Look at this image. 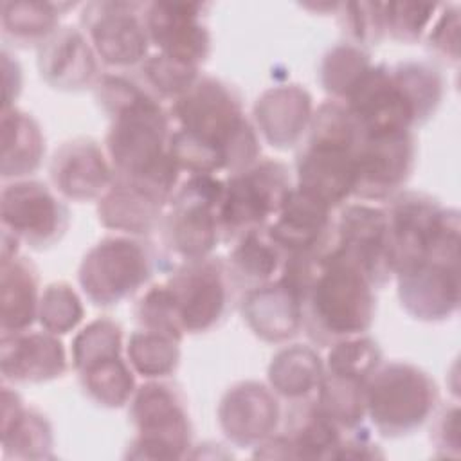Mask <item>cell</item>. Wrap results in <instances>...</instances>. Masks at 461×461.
<instances>
[{
  "instance_id": "obj_42",
  "label": "cell",
  "mask_w": 461,
  "mask_h": 461,
  "mask_svg": "<svg viewBox=\"0 0 461 461\" xmlns=\"http://www.w3.org/2000/svg\"><path fill=\"white\" fill-rule=\"evenodd\" d=\"M85 315L79 295L67 283H50L40 297L38 321L45 331L63 335L74 330Z\"/></svg>"
},
{
  "instance_id": "obj_32",
  "label": "cell",
  "mask_w": 461,
  "mask_h": 461,
  "mask_svg": "<svg viewBox=\"0 0 461 461\" xmlns=\"http://www.w3.org/2000/svg\"><path fill=\"white\" fill-rule=\"evenodd\" d=\"M324 375V364L315 349L294 344L272 357L268 382L274 393L295 402L317 393Z\"/></svg>"
},
{
  "instance_id": "obj_33",
  "label": "cell",
  "mask_w": 461,
  "mask_h": 461,
  "mask_svg": "<svg viewBox=\"0 0 461 461\" xmlns=\"http://www.w3.org/2000/svg\"><path fill=\"white\" fill-rule=\"evenodd\" d=\"M67 7L70 4L5 0L0 5L4 38L20 47H40L59 29V16Z\"/></svg>"
},
{
  "instance_id": "obj_21",
  "label": "cell",
  "mask_w": 461,
  "mask_h": 461,
  "mask_svg": "<svg viewBox=\"0 0 461 461\" xmlns=\"http://www.w3.org/2000/svg\"><path fill=\"white\" fill-rule=\"evenodd\" d=\"M49 171L54 189L76 202L99 200L113 182L108 155L90 137L63 142L56 149Z\"/></svg>"
},
{
  "instance_id": "obj_9",
  "label": "cell",
  "mask_w": 461,
  "mask_h": 461,
  "mask_svg": "<svg viewBox=\"0 0 461 461\" xmlns=\"http://www.w3.org/2000/svg\"><path fill=\"white\" fill-rule=\"evenodd\" d=\"M294 189L288 167L274 158H259L250 167L229 175L220 203L223 240L267 227Z\"/></svg>"
},
{
  "instance_id": "obj_26",
  "label": "cell",
  "mask_w": 461,
  "mask_h": 461,
  "mask_svg": "<svg viewBox=\"0 0 461 461\" xmlns=\"http://www.w3.org/2000/svg\"><path fill=\"white\" fill-rule=\"evenodd\" d=\"M166 205L164 200L144 187L113 178L108 191L97 202V216L108 229L142 236L160 227Z\"/></svg>"
},
{
  "instance_id": "obj_43",
  "label": "cell",
  "mask_w": 461,
  "mask_h": 461,
  "mask_svg": "<svg viewBox=\"0 0 461 461\" xmlns=\"http://www.w3.org/2000/svg\"><path fill=\"white\" fill-rule=\"evenodd\" d=\"M337 14L348 41L366 49L378 45L385 36L384 2H346L339 4Z\"/></svg>"
},
{
  "instance_id": "obj_47",
  "label": "cell",
  "mask_w": 461,
  "mask_h": 461,
  "mask_svg": "<svg viewBox=\"0 0 461 461\" xmlns=\"http://www.w3.org/2000/svg\"><path fill=\"white\" fill-rule=\"evenodd\" d=\"M430 439L434 443V448L438 450V456L459 457L461 447H459V409H457V405L445 409L438 416Z\"/></svg>"
},
{
  "instance_id": "obj_4",
  "label": "cell",
  "mask_w": 461,
  "mask_h": 461,
  "mask_svg": "<svg viewBox=\"0 0 461 461\" xmlns=\"http://www.w3.org/2000/svg\"><path fill=\"white\" fill-rule=\"evenodd\" d=\"M360 130L348 108L328 99L312 113L308 139L297 155L295 187L319 198L331 209L353 196L355 149Z\"/></svg>"
},
{
  "instance_id": "obj_24",
  "label": "cell",
  "mask_w": 461,
  "mask_h": 461,
  "mask_svg": "<svg viewBox=\"0 0 461 461\" xmlns=\"http://www.w3.org/2000/svg\"><path fill=\"white\" fill-rule=\"evenodd\" d=\"M313 113L312 95L301 85H277L254 104V121L265 140L279 149L299 144Z\"/></svg>"
},
{
  "instance_id": "obj_8",
  "label": "cell",
  "mask_w": 461,
  "mask_h": 461,
  "mask_svg": "<svg viewBox=\"0 0 461 461\" xmlns=\"http://www.w3.org/2000/svg\"><path fill=\"white\" fill-rule=\"evenodd\" d=\"M225 180L216 175H187L178 182L160 227L167 249L184 261L211 256L221 240L220 203Z\"/></svg>"
},
{
  "instance_id": "obj_19",
  "label": "cell",
  "mask_w": 461,
  "mask_h": 461,
  "mask_svg": "<svg viewBox=\"0 0 461 461\" xmlns=\"http://www.w3.org/2000/svg\"><path fill=\"white\" fill-rule=\"evenodd\" d=\"M331 212L330 205L294 185L267 232L285 254L326 250L335 243Z\"/></svg>"
},
{
  "instance_id": "obj_20",
  "label": "cell",
  "mask_w": 461,
  "mask_h": 461,
  "mask_svg": "<svg viewBox=\"0 0 461 461\" xmlns=\"http://www.w3.org/2000/svg\"><path fill=\"white\" fill-rule=\"evenodd\" d=\"M281 409L274 393L259 382L232 385L218 405V421L238 447H258L270 438L279 423Z\"/></svg>"
},
{
  "instance_id": "obj_34",
  "label": "cell",
  "mask_w": 461,
  "mask_h": 461,
  "mask_svg": "<svg viewBox=\"0 0 461 461\" xmlns=\"http://www.w3.org/2000/svg\"><path fill=\"white\" fill-rule=\"evenodd\" d=\"M366 384L367 380L324 371L315 402L342 430H355L366 418Z\"/></svg>"
},
{
  "instance_id": "obj_3",
  "label": "cell",
  "mask_w": 461,
  "mask_h": 461,
  "mask_svg": "<svg viewBox=\"0 0 461 461\" xmlns=\"http://www.w3.org/2000/svg\"><path fill=\"white\" fill-rule=\"evenodd\" d=\"M375 288L333 243L303 297V326L308 337L321 346H331L364 335L375 319Z\"/></svg>"
},
{
  "instance_id": "obj_22",
  "label": "cell",
  "mask_w": 461,
  "mask_h": 461,
  "mask_svg": "<svg viewBox=\"0 0 461 461\" xmlns=\"http://www.w3.org/2000/svg\"><path fill=\"white\" fill-rule=\"evenodd\" d=\"M0 369L5 382L40 384L67 371V353L50 331L7 333L0 339Z\"/></svg>"
},
{
  "instance_id": "obj_1",
  "label": "cell",
  "mask_w": 461,
  "mask_h": 461,
  "mask_svg": "<svg viewBox=\"0 0 461 461\" xmlns=\"http://www.w3.org/2000/svg\"><path fill=\"white\" fill-rule=\"evenodd\" d=\"M94 92L112 119L104 146L113 178L169 203L180 178L169 153L171 115L148 88L122 74H101Z\"/></svg>"
},
{
  "instance_id": "obj_10",
  "label": "cell",
  "mask_w": 461,
  "mask_h": 461,
  "mask_svg": "<svg viewBox=\"0 0 461 461\" xmlns=\"http://www.w3.org/2000/svg\"><path fill=\"white\" fill-rule=\"evenodd\" d=\"M153 274L148 247L131 236H108L81 259L77 279L95 306H115L133 295Z\"/></svg>"
},
{
  "instance_id": "obj_46",
  "label": "cell",
  "mask_w": 461,
  "mask_h": 461,
  "mask_svg": "<svg viewBox=\"0 0 461 461\" xmlns=\"http://www.w3.org/2000/svg\"><path fill=\"white\" fill-rule=\"evenodd\" d=\"M443 13L432 25L427 45L429 49L450 63L459 59V9L456 5H443Z\"/></svg>"
},
{
  "instance_id": "obj_25",
  "label": "cell",
  "mask_w": 461,
  "mask_h": 461,
  "mask_svg": "<svg viewBox=\"0 0 461 461\" xmlns=\"http://www.w3.org/2000/svg\"><path fill=\"white\" fill-rule=\"evenodd\" d=\"M241 313L252 333L267 342H283L303 326V304L283 283L272 281L245 292Z\"/></svg>"
},
{
  "instance_id": "obj_15",
  "label": "cell",
  "mask_w": 461,
  "mask_h": 461,
  "mask_svg": "<svg viewBox=\"0 0 461 461\" xmlns=\"http://www.w3.org/2000/svg\"><path fill=\"white\" fill-rule=\"evenodd\" d=\"M414 162L412 131L362 137L355 149L353 196L369 202L393 198L409 180Z\"/></svg>"
},
{
  "instance_id": "obj_40",
  "label": "cell",
  "mask_w": 461,
  "mask_h": 461,
  "mask_svg": "<svg viewBox=\"0 0 461 461\" xmlns=\"http://www.w3.org/2000/svg\"><path fill=\"white\" fill-rule=\"evenodd\" d=\"M380 364L382 349L371 337L364 333L331 344L324 371L369 380Z\"/></svg>"
},
{
  "instance_id": "obj_18",
  "label": "cell",
  "mask_w": 461,
  "mask_h": 461,
  "mask_svg": "<svg viewBox=\"0 0 461 461\" xmlns=\"http://www.w3.org/2000/svg\"><path fill=\"white\" fill-rule=\"evenodd\" d=\"M394 276L400 303L414 319L436 322L456 313L459 306L457 263L423 259Z\"/></svg>"
},
{
  "instance_id": "obj_7",
  "label": "cell",
  "mask_w": 461,
  "mask_h": 461,
  "mask_svg": "<svg viewBox=\"0 0 461 461\" xmlns=\"http://www.w3.org/2000/svg\"><path fill=\"white\" fill-rule=\"evenodd\" d=\"M130 420L137 430L126 457L180 459L189 456L193 429L185 402L176 387L151 380L130 400Z\"/></svg>"
},
{
  "instance_id": "obj_35",
  "label": "cell",
  "mask_w": 461,
  "mask_h": 461,
  "mask_svg": "<svg viewBox=\"0 0 461 461\" xmlns=\"http://www.w3.org/2000/svg\"><path fill=\"white\" fill-rule=\"evenodd\" d=\"M77 375L88 398L103 407H122L135 393L133 373L122 355L94 362L79 369Z\"/></svg>"
},
{
  "instance_id": "obj_12",
  "label": "cell",
  "mask_w": 461,
  "mask_h": 461,
  "mask_svg": "<svg viewBox=\"0 0 461 461\" xmlns=\"http://www.w3.org/2000/svg\"><path fill=\"white\" fill-rule=\"evenodd\" d=\"M362 137L411 131L421 124L393 67L371 65L342 101Z\"/></svg>"
},
{
  "instance_id": "obj_29",
  "label": "cell",
  "mask_w": 461,
  "mask_h": 461,
  "mask_svg": "<svg viewBox=\"0 0 461 461\" xmlns=\"http://www.w3.org/2000/svg\"><path fill=\"white\" fill-rule=\"evenodd\" d=\"M285 436L295 459H335L344 439L342 429L310 398L292 402L286 412Z\"/></svg>"
},
{
  "instance_id": "obj_11",
  "label": "cell",
  "mask_w": 461,
  "mask_h": 461,
  "mask_svg": "<svg viewBox=\"0 0 461 461\" xmlns=\"http://www.w3.org/2000/svg\"><path fill=\"white\" fill-rule=\"evenodd\" d=\"M185 333H205L227 313L230 288L227 263L220 258L187 259L164 283Z\"/></svg>"
},
{
  "instance_id": "obj_30",
  "label": "cell",
  "mask_w": 461,
  "mask_h": 461,
  "mask_svg": "<svg viewBox=\"0 0 461 461\" xmlns=\"http://www.w3.org/2000/svg\"><path fill=\"white\" fill-rule=\"evenodd\" d=\"M285 250L276 245V241L268 236L267 227L254 229L240 238H236V245L229 254L227 268L234 286L250 290L272 281H277L283 263Z\"/></svg>"
},
{
  "instance_id": "obj_41",
  "label": "cell",
  "mask_w": 461,
  "mask_h": 461,
  "mask_svg": "<svg viewBox=\"0 0 461 461\" xmlns=\"http://www.w3.org/2000/svg\"><path fill=\"white\" fill-rule=\"evenodd\" d=\"M140 74L148 90L153 95H160L164 99H178L184 92H187L193 83L200 77L198 67L182 63L166 54L148 56L140 63Z\"/></svg>"
},
{
  "instance_id": "obj_48",
  "label": "cell",
  "mask_w": 461,
  "mask_h": 461,
  "mask_svg": "<svg viewBox=\"0 0 461 461\" xmlns=\"http://www.w3.org/2000/svg\"><path fill=\"white\" fill-rule=\"evenodd\" d=\"M378 459L384 457V452L378 450V445L371 443L366 436H353L342 439V445L337 450L335 459Z\"/></svg>"
},
{
  "instance_id": "obj_27",
  "label": "cell",
  "mask_w": 461,
  "mask_h": 461,
  "mask_svg": "<svg viewBox=\"0 0 461 461\" xmlns=\"http://www.w3.org/2000/svg\"><path fill=\"white\" fill-rule=\"evenodd\" d=\"M38 272L27 259L14 254H2L0 267V330L2 335L20 333L32 326L40 308Z\"/></svg>"
},
{
  "instance_id": "obj_16",
  "label": "cell",
  "mask_w": 461,
  "mask_h": 461,
  "mask_svg": "<svg viewBox=\"0 0 461 461\" xmlns=\"http://www.w3.org/2000/svg\"><path fill=\"white\" fill-rule=\"evenodd\" d=\"M335 247L349 258L375 286L393 276L389 227L384 207L348 203L335 220Z\"/></svg>"
},
{
  "instance_id": "obj_13",
  "label": "cell",
  "mask_w": 461,
  "mask_h": 461,
  "mask_svg": "<svg viewBox=\"0 0 461 461\" xmlns=\"http://www.w3.org/2000/svg\"><path fill=\"white\" fill-rule=\"evenodd\" d=\"M2 229L32 249L58 243L68 229L67 205L38 180H13L0 198Z\"/></svg>"
},
{
  "instance_id": "obj_31",
  "label": "cell",
  "mask_w": 461,
  "mask_h": 461,
  "mask_svg": "<svg viewBox=\"0 0 461 461\" xmlns=\"http://www.w3.org/2000/svg\"><path fill=\"white\" fill-rule=\"evenodd\" d=\"M45 137L31 113L16 106L2 108V178L22 180L43 160Z\"/></svg>"
},
{
  "instance_id": "obj_38",
  "label": "cell",
  "mask_w": 461,
  "mask_h": 461,
  "mask_svg": "<svg viewBox=\"0 0 461 461\" xmlns=\"http://www.w3.org/2000/svg\"><path fill=\"white\" fill-rule=\"evenodd\" d=\"M407 97L418 112L420 122L429 121L443 97V77L436 67L423 61H402L393 65Z\"/></svg>"
},
{
  "instance_id": "obj_14",
  "label": "cell",
  "mask_w": 461,
  "mask_h": 461,
  "mask_svg": "<svg viewBox=\"0 0 461 461\" xmlns=\"http://www.w3.org/2000/svg\"><path fill=\"white\" fill-rule=\"evenodd\" d=\"M81 23L103 63L115 68H128L140 65L148 58L149 36L142 4L92 2L85 5Z\"/></svg>"
},
{
  "instance_id": "obj_5",
  "label": "cell",
  "mask_w": 461,
  "mask_h": 461,
  "mask_svg": "<svg viewBox=\"0 0 461 461\" xmlns=\"http://www.w3.org/2000/svg\"><path fill=\"white\" fill-rule=\"evenodd\" d=\"M385 209L393 274L423 259L441 258L459 243V212L425 193L400 191Z\"/></svg>"
},
{
  "instance_id": "obj_37",
  "label": "cell",
  "mask_w": 461,
  "mask_h": 461,
  "mask_svg": "<svg viewBox=\"0 0 461 461\" xmlns=\"http://www.w3.org/2000/svg\"><path fill=\"white\" fill-rule=\"evenodd\" d=\"M371 65L366 49L351 41L337 43L322 56L319 68L321 85L335 101L342 103Z\"/></svg>"
},
{
  "instance_id": "obj_39",
  "label": "cell",
  "mask_w": 461,
  "mask_h": 461,
  "mask_svg": "<svg viewBox=\"0 0 461 461\" xmlns=\"http://www.w3.org/2000/svg\"><path fill=\"white\" fill-rule=\"evenodd\" d=\"M70 353L76 371L94 362L119 357L122 355V328L108 317L95 319L74 337Z\"/></svg>"
},
{
  "instance_id": "obj_23",
  "label": "cell",
  "mask_w": 461,
  "mask_h": 461,
  "mask_svg": "<svg viewBox=\"0 0 461 461\" xmlns=\"http://www.w3.org/2000/svg\"><path fill=\"white\" fill-rule=\"evenodd\" d=\"M38 70L47 85L68 92L95 85L101 77L86 34L70 25L59 27L38 47Z\"/></svg>"
},
{
  "instance_id": "obj_6",
  "label": "cell",
  "mask_w": 461,
  "mask_h": 461,
  "mask_svg": "<svg viewBox=\"0 0 461 461\" xmlns=\"http://www.w3.org/2000/svg\"><path fill=\"white\" fill-rule=\"evenodd\" d=\"M439 400L436 382L409 362L380 364L366 384V416L387 438L420 429Z\"/></svg>"
},
{
  "instance_id": "obj_36",
  "label": "cell",
  "mask_w": 461,
  "mask_h": 461,
  "mask_svg": "<svg viewBox=\"0 0 461 461\" xmlns=\"http://www.w3.org/2000/svg\"><path fill=\"white\" fill-rule=\"evenodd\" d=\"M180 340L164 333L137 330L126 344L128 362L135 373L149 380H160L171 375L180 362Z\"/></svg>"
},
{
  "instance_id": "obj_45",
  "label": "cell",
  "mask_w": 461,
  "mask_h": 461,
  "mask_svg": "<svg viewBox=\"0 0 461 461\" xmlns=\"http://www.w3.org/2000/svg\"><path fill=\"white\" fill-rule=\"evenodd\" d=\"M439 4L423 2H384L385 34L403 43L421 38Z\"/></svg>"
},
{
  "instance_id": "obj_44",
  "label": "cell",
  "mask_w": 461,
  "mask_h": 461,
  "mask_svg": "<svg viewBox=\"0 0 461 461\" xmlns=\"http://www.w3.org/2000/svg\"><path fill=\"white\" fill-rule=\"evenodd\" d=\"M135 317L142 330L164 333L176 340L185 335L166 285H155L142 294L135 304Z\"/></svg>"
},
{
  "instance_id": "obj_28",
  "label": "cell",
  "mask_w": 461,
  "mask_h": 461,
  "mask_svg": "<svg viewBox=\"0 0 461 461\" xmlns=\"http://www.w3.org/2000/svg\"><path fill=\"white\" fill-rule=\"evenodd\" d=\"M52 427L36 409L25 407L9 387H2V447L5 457H52Z\"/></svg>"
},
{
  "instance_id": "obj_2",
  "label": "cell",
  "mask_w": 461,
  "mask_h": 461,
  "mask_svg": "<svg viewBox=\"0 0 461 461\" xmlns=\"http://www.w3.org/2000/svg\"><path fill=\"white\" fill-rule=\"evenodd\" d=\"M175 130L214 151L223 171L240 173L259 160L256 128L245 117L238 92L211 76H200L193 86L171 103Z\"/></svg>"
},
{
  "instance_id": "obj_17",
  "label": "cell",
  "mask_w": 461,
  "mask_h": 461,
  "mask_svg": "<svg viewBox=\"0 0 461 461\" xmlns=\"http://www.w3.org/2000/svg\"><path fill=\"white\" fill-rule=\"evenodd\" d=\"M200 2H151L144 5V23L160 54L200 67L211 52V34L202 22Z\"/></svg>"
}]
</instances>
